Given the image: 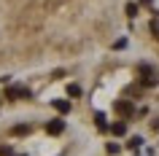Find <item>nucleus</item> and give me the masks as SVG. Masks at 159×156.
Here are the masks:
<instances>
[{
    "label": "nucleus",
    "instance_id": "obj_1",
    "mask_svg": "<svg viewBox=\"0 0 159 156\" xmlns=\"http://www.w3.org/2000/svg\"><path fill=\"white\" fill-rule=\"evenodd\" d=\"M124 27V0H0V75L94 57Z\"/></svg>",
    "mask_w": 159,
    "mask_h": 156
}]
</instances>
